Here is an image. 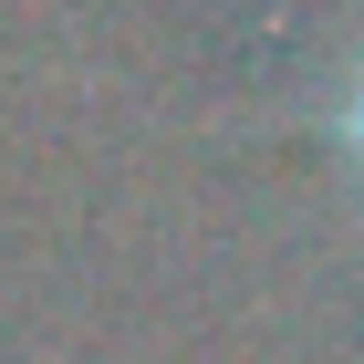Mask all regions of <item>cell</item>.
Returning <instances> with one entry per match:
<instances>
[{"mask_svg":"<svg viewBox=\"0 0 364 364\" xmlns=\"http://www.w3.org/2000/svg\"><path fill=\"white\" fill-rule=\"evenodd\" d=\"M333 146L354 156V177H364V53H354V73H343V94H333Z\"/></svg>","mask_w":364,"mask_h":364,"instance_id":"cell-1","label":"cell"}]
</instances>
